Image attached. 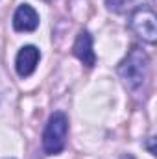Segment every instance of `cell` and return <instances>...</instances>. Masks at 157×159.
Here are the masks:
<instances>
[{
    "label": "cell",
    "mask_w": 157,
    "mask_h": 159,
    "mask_svg": "<svg viewBox=\"0 0 157 159\" xmlns=\"http://www.w3.org/2000/svg\"><path fill=\"white\" fill-rule=\"evenodd\" d=\"M72 52H74V56L78 57L85 67H89V69L94 67V63H96V54H94V50H92V37H91V34H89L87 30L79 32L78 39H76L74 46H72Z\"/></svg>",
    "instance_id": "6"
},
{
    "label": "cell",
    "mask_w": 157,
    "mask_h": 159,
    "mask_svg": "<svg viewBox=\"0 0 157 159\" xmlns=\"http://www.w3.org/2000/svg\"><path fill=\"white\" fill-rule=\"evenodd\" d=\"M39 26V15L30 4H20L13 15V28L17 32H34Z\"/></svg>",
    "instance_id": "5"
},
{
    "label": "cell",
    "mask_w": 157,
    "mask_h": 159,
    "mask_svg": "<svg viewBox=\"0 0 157 159\" xmlns=\"http://www.w3.org/2000/svg\"><path fill=\"white\" fill-rule=\"evenodd\" d=\"M154 141H155V139H154V137H150V139H148V144H146V146H148V150H150L152 154H155V150H154Z\"/></svg>",
    "instance_id": "8"
},
{
    "label": "cell",
    "mask_w": 157,
    "mask_h": 159,
    "mask_svg": "<svg viewBox=\"0 0 157 159\" xmlns=\"http://www.w3.org/2000/svg\"><path fill=\"white\" fill-rule=\"evenodd\" d=\"M67 131H69V119L63 111H56L43 131V150L48 156H57L65 150L67 144Z\"/></svg>",
    "instance_id": "2"
},
{
    "label": "cell",
    "mask_w": 157,
    "mask_h": 159,
    "mask_svg": "<svg viewBox=\"0 0 157 159\" xmlns=\"http://www.w3.org/2000/svg\"><path fill=\"white\" fill-rule=\"evenodd\" d=\"M41 59V52L37 46L34 44H26L19 50L17 57H15V70L20 78H28L35 72L37 63Z\"/></svg>",
    "instance_id": "4"
},
{
    "label": "cell",
    "mask_w": 157,
    "mask_h": 159,
    "mask_svg": "<svg viewBox=\"0 0 157 159\" xmlns=\"http://www.w3.org/2000/svg\"><path fill=\"white\" fill-rule=\"evenodd\" d=\"M155 13L152 7L139 6L133 9L129 15V28L141 37L142 41L154 44L157 41V22H155Z\"/></svg>",
    "instance_id": "3"
},
{
    "label": "cell",
    "mask_w": 157,
    "mask_h": 159,
    "mask_svg": "<svg viewBox=\"0 0 157 159\" xmlns=\"http://www.w3.org/2000/svg\"><path fill=\"white\" fill-rule=\"evenodd\" d=\"M120 159H133V157H131V156H122Z\"/></svg>",
    "instance_id": "9"
},
{
    "label": "cell",
    "mask_w": 157,
    "mask_h": 159,
    "mask_svg": "<svg viewBox=\"0 0 157 159\" xmlns=\"http://www.w3.org/2000/svg\"><path fill=\"white\" fill-rule=\"evenodd\" d=\"M131 4H133V0H105L107 9L113 13H124Z\"/></svg>",
    "instance_id": "7"
},
{
    "label": "cell",
    "mask_w": 157,
    "mask_h": 159,
    "mask_svg": "<svg viewBox=\"0 0 157 159\" xmlns=\"http://www.w3.org/2000/svg\"><path fill=\"white\" fill-rule=\"evenodd\" d=\"M117 72L129 91H139L150 76V57L141 46H131L128 56L118 63Z\"/></svg>",
    "instance_id": "1"
}]
</instances>
